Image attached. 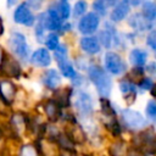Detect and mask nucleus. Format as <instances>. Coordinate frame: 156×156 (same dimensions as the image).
<instances>
[{"label":"nucleus","mask_w":156,"mask_h":156,"mask_svg":"<svg viewBox=\"0 0 156 156\" xmlns=\"http://www.w3.org/2000/svg\"><path fill=\"white\" fill-rule=\"evenodd\" d=\"M115 2L116 0H95L93 4V7L99 15H105L107 7L112 6Z\"/></svg>","instance_id":"bb28decb"},{"label":"nucleus","mask_w":156,"mask_h":156,"mask_svg":"<svg viewBox=\"0 0 156 156\" xmlns=\"http://www.w3.org/2000/svg\"><path fill=\"white\" fill-rule=\"evenodd\" d=\"M119 90L123 94L124 101L127 102V105L134 104V101L136 99V87L133 83H130L128 80L121 82L119 83Z\"/></svg>","instance_id":"dca6fc26"},{"label":"nucleus","mask_w":156,"mask_h":156,"mask_svg":"<svg viewBox=\"0 0 156 156\" xmlns=\"http://www.w3.org/2000/svg\"><path fill=\"white\" fill-rule=\"evenodd\" d=\"M71 94H72V90L71 88H63V89H58L55 91L54 94V100L58 104V106L63 110V108H67L69 107L71 105Z\"/></svg>","instance_id":"6ab92c4d"},{"label":"nucleus","mask_w":156,"mask_h":156,"mask_svg":"<svg viewBox=\"0 0 156 156\" xmlns=\"http://www.w3.org/2000/svg\"><path fill=\"white\" fill-rule=\"evenodd\" d=\"M150 91H151V95H152L154 98H156V84L152 85V88L150 89Z\"/></svg>","instance_id":"58836bf2"},{"label":"nucleus","mask_w":156,"mask_h":156,"mask_svg":"<svg viewBox=\"0 0 156 156\" xmlns=\"http://www.w3.org/2000/svg\"><path fill=\"white\" fill-rule=\"evenodd\" d=\"M145 115H146V119L156 122V100L147 101L145 107Z\"/></svg>","instance_id":"cd10ccee"},{"label":"nucleus","mask_w":156,"mask_h":156,"mask_svg":"<svg viewBox=\"0 0 156 156\" xmlns=\"http://www.w3.org/2000/svg\"><path fill=\"white\" fill-rule=\"evenodd\" d=\"M7 127L11 135L12 144L20 143L24 139H27V132H28V115L22 111H15L12 112L7 121Z\"/></svg>","instance_id":"f03ea898"},{"label":"nucleus","mask_w":156,"mask_h":156,"mask_svg":"<svg viewBox=\"0 0 156 156\" xmlns=\"http://www.w3.org/2000/svg\"><path fill=\"white\" fill-rule=\"evenodd\" d=\"M147 45L151 48V49H154L155 51H156V32L155 30H152L149 35H147Z\"/></svg>","instance_id":"473e14b6"},{"label":"nucleus","mask_w":156,"mask_h":156,"mask_svg":"<svg viewBox=\"0 0 156 156\" xmlns=\"http://www.w3.org/2000/svg\"><path fill=\"white\" fill-rule=\"evenodd\" d=\"M1 63L4 65V72H5V74H7L10 77H18L20 76L21 68H20L18 63L15 60H12L10 57H6V58H2V62Z\"/></svg>","instance_id":"4be33fe9"},{"label":"nucleus","mask_w":156,"mask_h":156,"mask_svg":"<svg viewBox=\"0 0 156 156\" xmlns=\"http://www.w3.org/2000/svg\"><path fill=\"white\" fill-rule=\"evenodd\" d=\"M13 156H40L37 143L32 139H24L12 146Z\"/></svg>","instance_id":"1a4fd4ad"},{"label":"nucleus","mask_w":156,"mask_h":156,"mask_svg":"<svg viewBox=\"0 0 156 156\" xmlns=\"http://www.w3.org/2000/svg\"><path fill=\"white\" fill-rule=\"evenodd\" d=\"M129 78H133V79H140V78H143V69L140 67H136L135 66V68H133L130 71Z\"/></svg>","instance_id":"72a5a7b5"},{"label":"nucleus","mask_w":156,"mask_h":156,"mask_svg":"<svg viewBox=\"0 0 156 156\" xmlns=\"http://www.w3.org/2000/svg\"><path fill=\"white\" fill-rule=\"evenodd\" d=\"M56 11H57L58 16H60L62 20H67V18L69 17V5H68V2H66V1L60 2Z\"/></svg>","instance_id":"c85d7f7f"},{"label":"nucleus","mask_w":156,"mask_h":156,"mask_svg":"<svg viewBox=\"0 0 156 156\" xmlns=\"http://www.w3.org/2000/svg\"><path fill=\"white\" fill-rule=\"evenodd\" d=\"M10 46L12 49V51L21 58V60H27L28 58V45L26 41V37L18 32H15L11 34L10 37Z\"/></svg>","instance_id":"0eeeda50"},{"label":"nucleus","mask_w":156,"mask_h":156,"mask_svg":"<svg viewBox=\"0 0 156 156\" xmlns=\"http://www.w3.org/2000/svg\"><path fill=\"white\" fill-rule=\"evenodd\" d=\"M143 155L144 154L141 151H139L138 149H135V147H133L130 145H129V147L127 150V154H126V156H143Z\"/></svg>","instance_id":"c9c22d12"},{"label":"nucleus","mask_w":156,"mask_h":156,"mask_svg":"<svg viewBox=\"0 0 156 156\" xmlns=\"http://www.w3.org/2000/svg\"><path fill=\"white\" fill-rule=\"evenodd\" d=\"M44 23H45V28L50 30H58L62 28L61 17L58 16L57 11L52 9H50L46 13H44Z\"/></svg>","instance_id":"2eb2a0df"},{"label":"nucleus","mask_w":156,"mask_h":156,"mask_svg":"<svg viewBox=\"0 0 156 156\" xmlns=\"http://www.w3.org/2000/svg\"><path fill=\"white\" fill-rule=\"evenodd\" d=\"M80 48L84 52L94 55L100 51V43L94 37H84L80 39Z\"/></svg>","instance_id":"a211bd4d"},{"label":"nucleus","mask_w":156,"mask_h":156,"mask_svg":"<svg viewBox=\"0 0 156 156\" xmlns=\"http://www.w3.org/2000/svg\"><path fill=\"white\" fill-rule=\"evenodd\" d=\"M98 27H99V16L94 12L87 13L79 21V24H78L79 32L85 35H89V34H93L94 32H96Z\"/></svg>","instance_id":"f8f14e48"},{"label":"nucleus","mask_w":156,"mask_h":156,"mask_svg":"<svg viewBox=\"0 0 156 156\" xmlns=\"http://www.w3.org/2000/svg\"><path fill=\"white\" fill-rule=\"evenodd\" d=\"M129 13V4L126 2V1H122L119 2L115 9L113 11L111 12V20L113 22H118V21H122L127 17V15Z\"/></svg>","instance_id":"aec40b11"},{"label":"nucleus","mask_w":156,"mask_h":156,"mask_svg":"<svg viewBox=\"0 0 156 156\" xmlns=\"http://www.w3.org/2000/svg\"><path fill=\"white\" fill-rule=\"evenodd\" d=\"M45 44H46V46H48L49 50H55V49L58 46V37H57L56 34H54V33L49 34V35L46 37Z\"/></svg>","instance_id":"7c9ffc66"},{"label":"nucleus","mask_w":156,"mask_h":156,"mask_svg":"<svg viewBox=\"0 0 156 156\" xmlns=\"http://www.w3.org/2000/svg\"><path fill=\"white\" fill-rule=\"evenodd\" d=\"M129 147V141L121 138H113L106 144L107 156H126Z\"/></svg>","instance_id":"9b49d317"},{"label":"nucleus","mask_w":156,"mask_h":156,"mask_svg":"<svg viewBox=\"0 0 156 156\" xmlns=\"http://www.w3.org/2000/svg\"><path fill=\"white\" fill-rule=\"evenodd\" d=\"M87 9H88V4H87V1H84V0H79V1H77L76 5H74L73 13H74L76 17H77V16H82V15L85 13Z\"/></svg>","instance_id":"c756f323"},{"label":"nucleus","mask_w":156,"mask_h":156,"mask_svg":"<svg viewBox=\"0 0 156 156\" xmlns=\"http://www.w3.org/2000/svg\"><path fill=\"white\" fill-rule=\"evenodd\" d=\"M13 20L20 24L28 26V27L34 23V16L28 9L27 4H21L17 6V9L13 12Z\"/></svg>","instance_id":"4468645a"},{"label":"nucleus","mask_w":156,"mask_h":156,"mask_svg":"<svg viewBox=\"0 0 156 156\" xmlns=\"http://www.w3.org/2000/svg\"><path fill=\"white\" fill-rule=\"evenodd\" d=\"M141 15L149 22L156 21V4L152 1H145L143 5V13Z\"/></svg>","instance_id":"b1692460"},{"label":"nucleus","mask_w":156,"mask_h":156,"mask_svg":"<svg viewBox=\"0 0 156 156\" xmlns=\"http://www.w3.org/2000/svg\"><path fill=\"white\" fill-rule=\"evenodd\" d=\"M74 107L80 118L89 119L94 113V105L90 95L85 91H79L76 100H74Z\"/></svg>","instance_id":"39448f33"},{"label":"nucleus","mask_w":156,"mask_h":156,"mask_svg":"<svg viewBox=\"0 0 156 156\" xmlns=\"http://www.w3.org/2000/svg\"><path fill=\"white\" fill-rule=\"evenodd\" d=\"M88 76H89V79L95 85L99 95L101 98H108L112 90V80L107 76L106 71L99 66L93 65L88 69Z\"/></svg>","instance_id":"7ed1b4c3"},{"label":"nucleus","mask_w":156,"mask_h":156,"mask_svg":"<svg viewBox=\"0 0 156 156\" xmlns=\"http://www.w3.org/2000/svg\"><path fill=\"white\" fill-rule=\"evenodd\" d=\"M129 24L134 29H138V30H145V29H147L150 27L149 26V21H146L143 17V15H139V13H135L129 18Z\"/></svg>","instance_id":"393cba45"},{"label":"nucleus","mask_w":156,"mask_h":156,"mask_svg":"<svg viewBox=\"0 0 156 156\" xmlns=\"http://www.w3.org/2000/svg\"><path fill=\"white\" fill-rule=\"evenodd\" d=\"M143 1H144V0H126V2H128V4L133 5V6H138V5H140Z\"/></svg>","instance_id":"e433bc0d"},{"label":"nucleus","mask_w":156,"mask_h":156,"mask_svg":"<svg viewBox=\"0 0 156 156\" xmlns=\"http://www.w3.org/2000/svg\"><path fill=\"white\" fill-rule=\"evenodd\" d=\"M152 85H154V83H152V80L150 79V78H144V79H141V82L139 83V88H141V89H144V90H150L151 88H152Z\"/></svg>","instance_id":"f704fd0d"},{"label":"nucleus","mask_w":156,"mask_h":156,"mask_svg":"<svg viewBox=\"0 0 156 156\" xmlns=\"http://www.w3.org/2000/svg\"><path fill=\"white\" fill-rule=\"evenodd\" d=\"M2 58H4V54H2V50H1V48H0V65H1V62H2Z\"/></svg>","instance_id":"ea45409f"},{"label":"nucleus","mask_w":156,"mask_h":156,"mask_svg":"<svg viewBox=\"0 0 156 156\" xmlns=\"http://www.w3.org/2000/svg\"><path fill=\"white\" fill-rule=\"evenodd\" d=\"M30 61L33 65L38 67H48L51 62V57L46 49H38L37 51L33 52Z\"/></svg>","instance_id":"f3484780"},{"label":"nucleus","mask_w":156,"mask_h":156,"mask_svg":"<svg viewBox=\"0 0 156 156\" xmlns=\"http://www.w3.org/2000/svg\"><path fill=\"white\" fill-rule=\"evenodd\" d=\"M2 30H4V27H2V21H1V18H0V34L2 33Z\"/></svg>","instance_id":"a19ab883"},{"label":"nucleus","mask_w":156,"mask_h":156,"mask_svg":"<svg viewBox=\"0 0 156 156\" xmlns=\"http://www.w3.org/2000/svg\"><path fill=\"white\" fill-rule=\"evenodd\" d=\"M143 156H156L155 154H144Z\"/></svg>","instance_id":"37998d69"},{"label":"nucleus","mask_w":156,"mask_h":156,"mask_svg":"<svg viewBox=\"0 0 156 156\" xmlns=\"http://www.w3.org/2000/svg\"><path fill=\"white\" fill-rule=\"evenodd\" d=\"M147 54L141 49H133L129 55V60L134 66H143L146 62Z\"/></svg>","instance_id":"5701e85b"},{"label":"nucleus","mask_w":156,"mask_h":156,"mask_svg":"<svg viewBox=\"0 0 156 156\" xmlns=\"http://www.w3.org/2000/svg\"><path fill=\"white\" fill-rule=\"evenodd\" d=\"M121 124L123 127V130L126 129L132 134L149 126L146 117H144L139 111H135L128 107L121 111Z\"/></svg>","instance_id":"20e7f679"},{"label":"nucleus","mask_w":156,"mask_h":156,"mask_svg":"<svg viewBox=\"0 0 156 156\" xmlns=\"http://www.w3.org/2000/svg\"><path fill=\"white\" fill-rule=\"evenodd\" d=\"M129 145L138 149L143 154L156 155V129L151 126L135 132L129 139Z\"/></svg>","instance_id":"f257e3e1"},{"label":"nucleus","mask_w":156,"mask_h":156,"mask_svg":"<svg viewBox=\"0 0 156 156\" xmlns=\"http://www.w3.org/2000/svg\"><path fill=\"white\" fill-rule=\"evenodd\" d=\"M104 63H105V68L107 72L112 73V74H122L126 71V63L121 58L119 55H117L116 52H106L105 54V58H104Z\"/></svg>","instance_id":"6e6552de"},{"label":"nucleus","mask_w":156,"mask_h":156,"mask_svg":"<svg viewBox=\"0 0 156 156\" xmlns=\"http://www.w3.org/2000/svg\"><path fill=\"white\" fill-rule=\"evenodd\" d=\"M100 40L102 41V44H104V46L105 48H110L111 46V35H110V33H108V30H106V32H102L101 34H100Z\"/></svg>","instance_id":"2f4dec72"},{"label":"nucleus","mask_w":156,"mask_h":156,"mask_svg":"<svg viewBox=\"0 0 156 156\" xmlns=\"http://www.w3.org/2000/svg\"><path fill=\"white\" fill-rule=\"evenodd\" d=\"M13 2H16V0H9V6H11Z\"/></svg>","instance_id":"79ce46f5"},{"label":"nucleus","mask_w":156,"mask_h":156,"mask_svg":"<svg viewBox=\"0 0 156 156\" xmlns=\"http://www.w3.org/2000/svg\"><path fill=\"white\" fill-rule=\"evenodd\" d=\"M43 82L49 89H56L61 82V78H60V74L57 73V71L49 69L45 72V74L43 77Z\"/></svg>","instance_id":"412c9836"},{"label":"nucleus","mask_w":156,"mask_h":156,"mask_svg":"<svg viewBox=\"0 0 156 156\" xmlns=\"http://www.w3.org/2000/svg\"><path fill=\"white\" fill-rule=\"evenodd\" d=\"M16 96V87L15 84L9 79L0 80V102L2 106H11L15 101Z\"/></svg>","instance_id":"9d476101"},{"label":"nucleus","mask_w":156,"mask_h":156,"mask_svg":"<svg viewBox=\"0 0 156 156\" xmlns=\"http://www.w3.org/2000/svg\"><path fill=\"white\" fill-rule=\"evenodd\" d=\"M43 111H44V115L46 117V122L57 123V122H60V118H61L63 110L58 106V104L54 99H49L44 102Z\"/></svg>","instance_id":"ddd939ff"},{"label":"nucleus","mask_w":156,"mask_h":156,"mask_svg":"<svg viewBox=\"0 0 156 156\" xmlns=\"http://www.w3.org/2000/svg\"><path fill=\"white\" fill-rule=\"evenodd\" d=\"M146 68H147V71H149V72H152V73H156V63H155V62H152V63H150V65H149V66H147Z\"/></svg>","instance_id":"4c0bfd02"},{"label":"nucleus","mask_w":156,"mask_h":156,"mask_svg":"<svg viewBox=\"0 0 156 156\" xmlns=\"http://www.w3.org/2000/svg\"><path fill=\"white\" fill-rule=\"evenodd\" d=\"M55 57H56L58 67L65 77L72 78V79L77 77V73H76L73 66L69 63V61L67 58V50L65 46H57L55 49Z\"/></svg>","instance_id":"423d86ee"},{"label":"nucleus","mask_w":156,"mask_h":156,"mask_svg":"<svg viewBox=\"0 0 156 156\" xmlns=\"http://www.w3.org/2000/svg\"><path fill=\"white\" fill-rule=\"evenodd\" d=\"M100 111L102 116H111V115H117L116 110L113 108L112 104L107 98H100Z\"/></svg>","instance_id":"a878e982"}]
</instances>
